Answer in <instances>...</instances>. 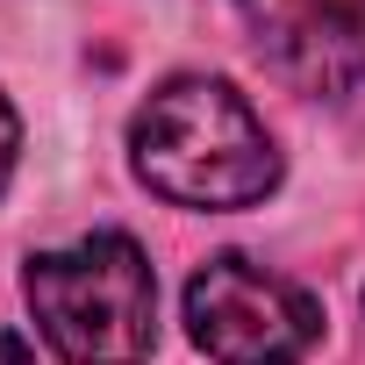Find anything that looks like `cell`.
Instances as JSON below:
<instances>
[{"label": "cell", "instance_id": "2", "mask_svg": "<svg viewBox=\"0 0 365 365\" xmlns=\"http://www.w3.org/2000/svg\"><path fill=\"white\" fill-rule=\"evenodd\" d=\"M29 315L65 365H143L158 344V272L136 237L93 230L36 251L22 272Z\"/></svg>", "mask_w": 365, "mask_h": 365}, {"label": "cell", "instance_id": "6", "mask_svg": "<svg viewBox=\"0 0 365 365\" xmlns=\"http://www.w3.org/2000/svg\"><path fill=\"white\" fill-rule=\"evenodd\" d=\"M0 365H36V358H29V344H22L15 329H0Z\"/></svg>", "mask_w": 365, "mask_h": 365}, {"label": "cell", "instance_id": "4", "mask_svg": "<svg viewBox=\"0 0 365 365\" xmlns=\"http://www.w3.org/2000/svg\"><path fill=\"white\" fill-rule=\"evenodd\" d=\"M272 72L301 93H358L365 86V0H237Z\"/></svg>", "mask_w": 365, "mask_h": 365}, {"label": "cell", "instance_id": "1", "mask_svg": "<svg viewBox=\"0 0 365 365\" xmlns=\"http://www.w3.org/2000/svg\"><path fill=\"white\" fill-rule=\"evenodd\" d=\"M129 165L172 208H251L279 187V150L230 79H165L129 122Z\"/></svg>", "mask_w": 365, "mask_h": 365}, {"label": "cell", "instance_id": "5", "mask_svg": "<svg viewBox=\"0 0 365 365\" xmlns=\"http://www.w3.org/2000/svg\"><path fill=\"white\" fill-rule=\"evenodd\" d=\"M15 143H22V129H15V108H8V93H0V187H8V172H15Z\"/></svg>", "mask_w": 365, "mask_h": 365}, {"label": "cell", "instance_id": "3", "mask_svg": "<svg viewBox=\"0 0 365 365\" xmlns=\"http://www.w3.org/2000/svg\"><path fill=\"white\" fill-rule=\"evenodd\" d=\"M187 329L215 365H301L322 336V301L301 279L222 251L187 279Z\"/></svg>", "mask_w": 365, "mask_h": 365}]
</instances>
